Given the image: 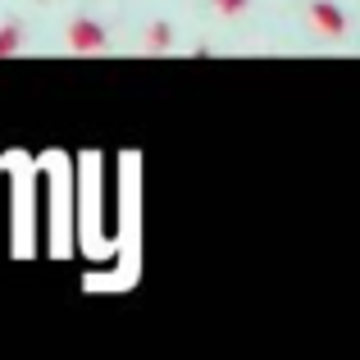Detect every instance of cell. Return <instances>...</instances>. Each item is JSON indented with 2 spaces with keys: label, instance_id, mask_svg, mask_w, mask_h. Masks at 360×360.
Here are the masks:
<instances>
[{
  "label": "cell",
  "instance_id": "277c9868",
  "mask_svg": "<svg viewBox=\"0 0 360 360\" xmlns=\"http://www.w3.org/2000/svg\"><path fill=\"white\" fill-rule=\"evenodd\" d=\"M18 51H23V23H18V18H5V23H0V60H14Z\"/></svg>",
  "mask_w": 360,
  "mask_h": 360
},
{
  "label": "cell",
  "instance_id": "6da1fadb",
  "mask_svg": "<svg viewBox=\"0 0 360 360\" xmlns=\"http://www.w3.org/2000/svg\"><path fill=\"white\" fill-rule=\"evenodd\" d=\"M64 51L69 55H105L110 51V27L91 14H78L64 23Z\"/></svg>",
  "mask_w": 360,
  "mask_h": 360
},
{
  "label": "cell",
  "instance_id": "7a4b0ae2",
  "mask_svg": "<svg viewBox=\"0 0 360 360\" xmlns=\"http://www.w3.org/2000/svg\"><path fill=\"white\" fill-rule=\"evenodd\" d=\"M306 23L315 37H324V41H342L347 27H352V18H347V9L338 5V0H310L306 5Z\"/></svg>",
  "mask_w": 360,
  "mask_h": 360
},
{
  "label": "cell",
  "instance_id": "3957f363",
  "mask_svg": "<svg viewBox=\"0 0 360 360\" xmlns=\"http://www.w3.org/2000/svg\"><path fill=\"white\" fill-rule=\"evenodd\" d=\"M174 46H178V37H174V27H169L165 18H155V23L141 32V51L146 55H169Z\"/></svg>",
  "mask_w": 360,
  "mask_h": 360
},
{
  "label": "cell",
  "instance_id": "5b68a950",
  "mask_svg": "<svg viewBox=\"0 0 360 360\" xmlns=\"http://www.w3.org/2000/svg\"><path fill=\"white\" fill-rule=\"evenodd\" d=\"M210 9L219 18H246L251 14V0H210Z\"/></svg>",
  "mask_w": 360,
  "mask_h": 360
}]
</instances>
